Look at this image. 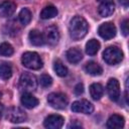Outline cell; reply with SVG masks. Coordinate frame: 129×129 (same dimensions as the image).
I'll use <instances>...</instances> for the list:
<instances>
[{
	"instance_id": "6",
	"label": "cell",
	"mask_w": 129,
	"mask_h": 129,
	"mask_svg": "<svg viewBox=\"0 0 129 129\" xmlns=\"http://www.w3.org/2000/svg\"><path fill=\"white\" fill-rule=\"evenodd\" d=\"M6 118H7L8 121H10L12 123H21V122H24L27 119V116H26V113L21 108L11 107L7 111Z\"/></svg>"
},
{
	"instance_id": "5",
	"label": "cell",
	"mask_w": 129,
	"mask_h": 129,
	"mask_svg": "<svg viewBox=\"0 0 129 129\" xmlns=\"http://www.w3.org/2000/svg\"><path fill=\"white\" fill-rule=\"evenodd\" d=\"M19 87L26 92L35 90L37 87L35 76L30 73H23L19 78Z\"/></svg>"
},
{
	"instance_id": "4",
	"label": "cell",
	"mask_w": 129,
	"mask_h": 129,
	"mask_svg": "<svg viewBox=\"0 0 129 129\" xmlns=\"http://www.w3.org/2000/svg\"><path fill=\"white\" fill-rule=\"evenodd\" d=\"M47 102L52 108L57 110H62L67 108L69 104V99L62 93H50L47 96Z\"/></svg>"
},
{
	"instance_id": "27",
	"label": "cell",
	"mask_w": 129,
	"mask_h": 129,
	"mask_svg": "<svg viewBox=\"0 0 129 129\" xmlns=\"http://www.w3.org/2000/svg\"><path fill=\"white\" fill-rule=\"evenodd\" d=\"M121 30L125 36L128 35V19H124L121 23Z\"/></svg>"
},
{
	"instance_id": "12",
	"label": "cell",
	"mask_w": 129,
	"mask_h": 129,
	"mask_svg": "<svg viewBox=\"0 0 129 129\" xmlns=\"http://www.w3.org/2000/svg\"><path fill=\"white\" fill-rule=\"evenodd\" d=\"M115 10V5L113 3V0L101 2L98 7V12L102 17H109L113 14Z\"/></svg>"
},
{
	"instance_id": "8",
	"label": "cell",
	"mask_w": 129,
	"mask_h": 129,
	"mask_svg": "<svg viewBox=\"0 0 129 129\" xmlns=\"http://www.w3.org/2000/svg\"><path fill=\"white\" fill-rule=\"evenodd\" d=\"M98 33L104 39H111L116 35V27L112 22H105L99 26Z\"/></svg>"
},
{
	"instance_id": "7",
	"label": "cell",
	"mask_w": 129,
	"mask_h": 129,
	"mask_svg": "<svg viewBox=\"0 0 129 129\" xmlns=\"http://www.w3.org/2000/svg\"><path fill=\"white\" fill-rule=\"evenodd\" d=\"M72 111L75 113H83V114H91L94 111V106L88 100H78L73 103L71 107Z\"/></svg>"
},
{
	"instance_id": "23",
	"label": "cell",
	"mask_w": 129,
	"mask_h": 129,
	"mask_svg": "<svg viewBox=\"0 0 129 129\" xmlns=\"http://www.w3.org/2000/svg\"><path fill=\"white\" fill-rule=\"evenodd\" d=\"M53 71L55 72V74L58 76V77H66L68 75V68L59 60H55L53 62Z\"/></svg>"
},
{
	"instance_id": "22",
	"label": "cell",
	"mask_w": 129,
	"mask_h": 129,
	"mask_svg": "<svg viewBox=\"0 0 129 129\" xmlns=\"http://www.w3.org/2000/svg\"><path fill=\"white\" fill-rule=\"evenodd\" d=\"M12 76V67L8 62L0 63V78L2 80H8Z\"/></svg>"
},
{
	"instance_id": "24",
	"label": "cell",
	"mask_w": 129,
	"mask_h": 129,
	"mask_svg": "<svg viewBox=\"0 0 129 129\" xmlns=\"http://www.w3.org/2000/svg\"><path fill=\"white\" fill-rule=\"evenodd\" d=\"M18 16H19V20H20L21 24H23V25H27L31 20V12L27 8L21 9Z\"/></svg>"
},
{
	"instance_id": "10",
	"label": "cell",
	"mask_w": 129,
	"mask_h": 129,
	"mask_svg": "<svg viewBox=\"0 0 129 129\" xmlns=\"http://www.w3.org/2000/svg\"><path fill=\"white\" fill-rule=\"evenodd\" d=\"M43 37H44V41H46L48 44H50V45L56 44L59 39V32H58L57 27L51 25V26H48L47 28H45Z\"/></svg>"
},
{
	"instance_id": "17",
	"label": "cell",
	"mask_w": 129,
	"mask_h": 129,
	"mask_svg": "<svg viewBox=\"0 0 129 129\" xmlns=\"http://www.w3.org/2000/svg\"><path fill=\"white\" fill-rule=\"evenodd\" d=\"M67 58L68 60L71 62V63H78L82 60L83 58V54H82V51L77 48V47H73V48H70L68 51H67Z\"/></svg>"
},
{
	"instance_id": "16",
	"label": "cell",
	"mask_w": 129,
	"mask_h": 129,
	"mask_svg": "<svg viewBox=\"0 0 129 129\" xmlns=\"http://www.w3.org/2000/svg\"><path fill=\"white\" fill-rule=\"evenodd\" d=\"M28 39L30 41L31 44L35 45V46H40L42 45L45 41H44V37H43V34L40 33L38 30L36 29H32L30 30L29 34H28Z\"/></svg>"
},
{
	"instance_id": "31",
	"label": "cell",
	"mask_w": 129,
	"mask_h": 129,
	"mask_svg": "<svg viewBox=\"0 0 129 129\" xmlns=\"http://www.w3.org/2000/svg\"><path fill=\"white\" fill-rule=\"evenodd\" d=\"M120 2H126V3H127V2H128V0H120ZM127 6H128V5H127V4H125V7H127Z\"/></svg>"
},
{
	"instance_id": "15",
	"label": "cell",
	"mask_w": 129,
	"mask_h": 129,
	"mask_svg": "<svg viewBox=\"0 0 129 129\" xmlns=\"http://www.w3.org/2000/svg\"><path fill=\"white\" fill-rule=\"evenodd\" d=\"M124 118L121 115L118 114H113L110 116V118L107 121V127L111 129H117V128H122L124 126Z\"/></svg>"
},
{
	"instance_id": "30",
	"label": "cell",
	"mask_w": 129,
	"mask_h": 129,
	"mask_svg": "<svg viewBox=\"0 0 129 129\" xmlns=\"http://www.w3.org/2000/svg\"><path fill=\"white\" fill-rule=\"evenodd\" d=\"M2 113H3V106H2V104H0V117H1Z\"/></svg>"
},
{
	"instance_id": "13",
	"label": "cell",
	"mask_w": 129,
	"mask_h": 129,
	"mask_svg": "<svg viewBox=\"0 0 129 129\" xmlns=\"http://www.w3.org/2000/svg\"><path fill=\"white\" fill-rule=\"evenodd\" d=\"M16 10V5L11 1H3L0 3V15L3 17L11 16Z\"/></svg>"
},
{
	"instance_id": "19",
	"label": "cell",
	"mask_w": 129,
	"mask_h": 129,
	"mask_svg": "<svg viewBox=\"0 0 129 129\" xmlns=\"http://www.w3.org/2000/svg\"><path fill=\"white\" fill-rule=\"evenodd\" d=\"M90 94L94 100H100L104 94V88L101 84L95 83L90 86Z\"/></svg>"
},
{
	"instance_id": "3",
	"label": "cell",
	"mask_w": 129,
	"mask_h": 129,
	"mask_svg": "<svg viewBox=\"0 0 129 129\" xmlns=\"http://www.w3.org/2000/svg\"><path fill=\"white\" fill-rule=\"evenodd\" d=\"M103 58L108 64H117L123 59V52L117 46H109L104 50Z\"/></svg>"
},
{
	"instance_id": "33",
	"label": "cell",
	"mask_w": 129,
	"mask_h": 129,
	"mask_svg": "<svg viewBox=\"0 0 129 129\" xmlns=\"http://www.w3.org/2000/svg\"><path fill=\"white\" fill-rule=\"evenodd\" d=\"M1 95H2V94H1V93H0V99H1Z\"/></svg>"
},
{
	"instance_id": "25",
	"label": "cell",
	"mask_w": 129,
	"mask_h": 129,
	"mask_svg": "<svg viewBox=\"0 0 129 129\" xmlns=\"http://www.w3.org/2000/svg\"><path fill=\"white\" fill-rule=\"evenodd\" d=\"M14 49L12 47V45L8 42H2L0 44V54L3 56H9L13 53Z\"/></svg>"
},
{
	"instance_id": "20",
	"label": "cell",
	"mask_w": 129,
	"mask_h": 129,
	"mask_svg": "<svg viewBox=\"0 0 129 129\" xmlns=\"http://www.w3.org/2000/svg\"><path fill=\"white\" fill-rule=\"evenodd\" d=\"M57 15V9L53 5H46L40 12V18L50 19Z\"/></svg>"
},
{
	"instance_id": "28",
	"label": "cell",
	"mask_w": 129,
	"mask_h": 129,
	"mask_svg": "<svg viewBox=\"0 0 129 129\" xmlns=\"http://www.w3.org/2000/svg\"><path fill=\"white\" fill-rule=\"evenodd\" d=\"M83 92H84V86H83V84H78L75 87V94L76 95H81V94H83Z\"/></svg>"
},
{
	"instance_id": "11",
	"label": "cell",
	"mask_w": 129,
	"mask_h": 129,
	"mask_svg": "<svg viewBox=\"0 0 129 129\" xmlns=\"http://www.w3.org/2000/svg\"><path fill=\"white\" fill-rule=\"evenodd\" d=\"M63 122H64V119L60 115H49L44 119L43 125L45 128H48V129H58L62 127Z\"/></svg>"
},
{
	"instance_id": "21",
	"label": "cell",
	"mask_w": 129,
	"mask_h": 129,
	"mask_svg": "<svg viewBox=\"0 0 129 129\" xmlns=\"http://www.w3.org/2000/svg\"><path fill=\"white\" fill-rule=\"evenodd\" d=\"M100 48V42L97 39H90L86 43V52L89 55H95Z\"/></svg>"
},
{
	"instance_id": "26",
	"label": "cell",
	"mask_w": 129,
	"mask_h": 129,
	"mask_svg": "<svg viewBox=\"0 0 129 129\" xmlns=\"http://www.w3.org/2000/svg\"><path fill=\"white\" fill-rule=\"evenodd\" d=\"M39 83H40V85H41L42 87L47 88V87H49V86L52 84V79H51L50 76H48V75H46V74H43V75H41L40 78H39Z\"/></svg>"
},
{
	"instance_id": "18",
	"label": "cell",
	"mask_w": 129,
	"mask_h": 129,
	"mask_svg": "<svg viewBox=\"0 0 129 129\" xmlns=\"http://www.w3.org/2000/svg\"><path fill=\"white\" fill-rule=\"evenodd\" d=\"M85 71L87 74L92 75V76H100L103 73V69L102 67L95 62V61H89L86 63L85 66Z\"/></svg>"
},
{
	"instance_id": "2",
	"label": "cell",
	"mask_w": 129,
	"mask_h": 129,
	"mask_svg": "<svg viewBox=\"0 0 129 129\" xmlns=\"http://www.w3.org/2000/svg\"><path fill=\"white\" fill-rule=\"evenodd\" d=\"M22 64L29 70H39L42 68V60L38 53L34 51H27L22 54Z\"/></svg>"
},
{
	"instance_id": "29",
	"label": "cell",
	"mask_w": 129,
	"mask_h": 129,
	"mask_svg": "<svg viewBox=\"0 0 129 129\" xmlns=\"http://www.w3.org/2000/svg\"><path fill=\"white\" fill-rule=\"evenodd\" d=\"M72 127H73V128H76V127L81 128V127H82V125H81V124H73V123H72V124H70V125H69V128H72Z\"/></svg>"
},
{
	"instance_id": "32",
	"label": "cell",
	"mask_w": 129,
	"mask_h": 129,
	"mask_svg": "<svg viewBox=\"0 0 129 129\" xmlns=\"http://www.w3.org/2000/svg\"><path fill=\"white\" fill-rule=\"evenodd\" d=\"M99 3H101V2H105V1H109V0H97Z\"/></svg>"
},
{
	"instance_id": "9",
	"label": "cell",
	"mask_w": 129,
	"mask_h": 129,
	"mask_svg": "<svg viewBox=\"0 0 129 129\" xmlns=\"http://www.w3.org/2000/svg\"><path fill=\"white\" fill-rule=\"evenodd\" d=\"M107 92L112 101H118L120 98V85L117 79H110L107 84Z\"/></svg>"
},
{
	"instance_id": "1",
	"label": "cell",
	"mask_w": 129,
	"mask_h": 129,
	"mask_svg": "<svg viewBox=\"0 0 129 129\" xmlns=\"http://www.w3.org/2000/svg\"><path fill=\"white\" fill-rule=\"evenodd\" d=\"M69 30H70L71 37L74 40H79V39L85 37V35L87 34V32H88V23L83 17L75 16L70 22Z\"/></svg>"
},
{
	"instance_id": "14",
	"label": "cell",
	"mask_w": 129,
	"mask_h": 129,
	"mask_svg": "<svg viewBox=\"0 0 129 129\" xmlns=\"http://www.w3.org/2000/svg\"><path fill=\"white\" fill-rule=\"evenodd\" d=\"M21 104L27 109H32L38 105V100L33 95L26 92L21 96Z\"/></svg>"
}]
</instances>
